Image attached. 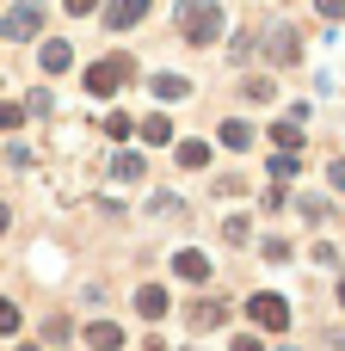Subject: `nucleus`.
I'll list each match as a JSON object with an SVG mask.
<instances>
[{
	"instance_id": "obj_15",
	"label": "nucleus",
	"mask_w": 345,
	"mask_h": 351,
	"mask_svg": "<svg viewBox=\"0 0 345 351\" xmlns=\"http://www.w3.org/2000/svg\"><path fill=\"white\" fill-rule=\"evenodd\" d=\"M173 160L185 173H198V167H210V142H173Z\"/></svg>"
},
{
	"instance_id": "obj_25",
	"label": "nucleus",
	"mask_w": 345,
	"mask_h": 351,
	"mask_svg": "<svg viewBox=\"0 0 345 351\" xmlns=\"http://www.w3.org/2000/svg\"><path fill=\"white\" fill-rule=\"evenodd\" d=\"M222 241H235V247H241V241H247V216H228V222H222Z\"/></svg>"
},
{
	"instance_id": "obj_5",
	"label": "nucleus",
	"mask_w": 345,
	"mask_h": 351,
	"mask_svg": "<svg viewBox=\"0 0 345 351\" xmlns=\"http://www.w3.org/2000/svg\"><path fill=\"white\" fill-rule=\"evenodd\" d=\"M265 56H272L278 68H290V62L302 56V37H296V25H272V37H265Z\"/></svg>"
},
{
	"instance_id": "obj_10",
	"label": "nucleus",
	"mask_w": 345,
	"mask_h": 351,
	"mask_svg": "<svg viewBox=\"0 0 345 351\" xmlns=\"http://www.w3.org/2000/svg\"><path fill=\"white\" fill-rule=\"evenodd\" d=\"M136 130H142V142H148V148H167V142H173V117H167V111H148Z\"/></svg>"
},
{
	"instance_id": "obj_30",
	"label": "nucleus",
	"mask_w": 345,
	"mask_h": 351,
	"mask_svg": "<svg viewBox=\"0 0 345 351\" xmlns=\"http://www.w3.org/2000/svg\"><path fill=\"white\" fill-rule=\"evenodd\" d=\"M327 179H333V191L345 197V160H333V167H327Z\"/></svg>"
},
{
	"instance_id": "obj_31",
	"label": "nucleus",
	"mask_w": 345,
	"mask_h": 351,
	"mask_svg": "<svg viewBox=\"0 0 345 351\" xmlns=\"http://www.w3.org/2000/svg\"><path fill=\"white\" fill-rule=\"evenodd\" d=\"M62 6H68V12H74V19H86V12H93V6H99V0H62Z\"/></svg>"
},
{
	"instance_id": "obj_2",
	"label": "nucleus",
	"mask_w": 345,
	"mask_h": 351,
	"mask_svg": "<svg viewBox=\"0 0 345 351\" xmlns=\"http://www.w3.org/2000/svg\"><path fill=\"white\" fill-rule=\"evenodd\" d=\"M130 74H136V62H130V56H105V62H93V68H86V93H93V99H111Z\"/></svg>"
},
{
	"instance_id": "obj_12",
	"label": "nucleus",
	"mask_w": 345,
	"mask_h": 351,
	"mask_svg": "<svg viewBox=\"0 0 345 351\" xmlns=\"http://www.w3.org/2000/svg\"><path fill=\"white\" fill-rule=\"evenodd\" d=\"M136 315H142V321H160V315H167V290H160V284H142V290H136Z\"/></svg>"
},
{
	"instance_id": "obj_18",
	"label": "nucleus",
	"mask_w": 345,
	"mask_h": 351,
	"mask_svg": "<svg viewBox=\"0 0 345 351\" xmlns=\"http://www.w3.org/2000/svg\"><path fill=\"white\" fill-rule=\"evenodd\" d=\"M296 173H302V154H290V148H278V154H272V179L284 185V179H296Z\"/></svg>"
},
{
	"instance_id": "obj_13",
	"label": "nucleus",
	"mask_w": 345,
	"mask_h": 351,
	"mask_svg": "<svg viewBox=\"0 0 345 351\" xmlns=\"http://www.w3.org/2000/svg\"><path fill=\"white\" fill-rule=\"evenodd\" d=\"M222 148L247 154V148H253V123H247V117H228V123H222Z\"/></svg>"
},
{
	"instance_id": "obj_21",
	"label": "nucleus",
	"mask_w": 345,
	"mask_h": 351,
	"mask_svg": "<svg viewBox=\"0 0 345 351\" xmlns=\"http://www.w3.org/2000/svg\"><path fill=\"white\" fill-rule=\"evenodd\" d=\"M296 210H302V216H309V222H327V216H333V204H327V197H302V204H296Z\"/></svg>"
},
{
	"instance_id": "obj_4",
	"label": "nucleus",
	"mask_w": 345,
	"mask_h": 351,
	"mask_svg": "<svg viewBox=\"0 0 345 351\" xmlns=\"http://www.w3.org/2000/svg\"><path fill=\"white\" fill-rule=\"evenodd\" d=\"M37 31H43V6H37V0H19V6L0 19V37H12V43H31Z\"/></svg>"
},
{
	"instance_id": "obj_27",
	"label": "nucleus",
	"mask_w": 345,
	"mask_h": 351,
	"mask_svg": "<svg viewBox=\"0 0 345 351\" xmlns=\"http://www.w3.org/2000/svg\"><path fill=\"white\" fill-rule=\"evenodd\" d=\"M265 259H272V265H284V259H290V241H278V234H272V241H265Z\"/></svg>"
},
{
	"instance_id": "obj_11",
	"label": "nucleus",
	"mask_w": 345,
	"mask_h": 351,
	"mask_svg": "<svg viewBox=\"0 0 345 351\" xmlns=\"http://www.w3.org/2000/svg\"><path fill=\"white\" fill-rule=\"evenodd\" d=\"M142 173H148V160H142V154H130V148H123V154H111V179H117V185H136Z\"/></svg>"
},
{
	"instance_id": "obj_28",
	"label": "nucleus",
	"mask_w": 345,
	"mask_h": 351,
	"mask_svg": "<svg viewBox=\"0 0 345 351\" xmlns=\"http://www.w3.org/2000/svg\"><path fill=\"white\" fill-rule=\"evenodd\" d=\"M315 12L321 19H345V0H315Z\"/></svg>"
},
{
	"instance_id": "obj_20",
	"label": "nucleus",
	"mask_w": 345,
	"mask_h": 351,
	"mask_svg": "<svg viewBox=\"0 0 345 351\" xmlns=\"http://www.w3.org/2000/svg\"><path fill=\"white\" fill-rule=\"evenodd\" d=\"M105 136H111V142H123V136H136V123H130L123 111H111V117H105Z\"/></svg>"
},
{
	"instance_id": "obj_16",
	"label": "nucleus",
	"mask_w": 345,
	"mask_h": 351,
	"mask_svg": "<svg viewBox=\"0 0 345 351\" xmlns=\"http://www.w3.org/2000/svg\"><path fill=\"white\" fill-rule=\"evenodd\" d=\"M86 346H93V351H117V346H123V333H117L111 321H93V327H86Z\"/></svg>"
},
{
	"instance_id": "obj_3",
	"label": "nucleus",
	"mask_w": 345,
	"mask_h": 351,
	"mask_svg": "<svg viewBox=\"0 0 345 351\" xmlns=\"http://www.w3.org/2000/svg\"><path fill=\"white\" fill-rule=\"evenodd\" d=\"M247 321H253L259 333H284V327H290V302H284L278 290H259V296H247Z\"/></svg>"
},
{
	"instance_id": "obj_7",
	"label": "nucleus",
	"mask_w": 345,
	"mask_h": 351,
	"mask_svg": "<svg viewBox=\"0 0 345 351\" xmlns=\"http://www.w3.org/2000/svg\"><path fill=\"white\" fill-rule=\"evenodd\" d=\"M148 6H154V0H111V6H105V25H111V31H130V25L148 19Z\"/></svg>"
},
{
	"instance_id": "obj_34",
	"label": "nucleus",
	"mask_w": 345,
	"mask_h": 351,
	"mask_svg": "<svg viewBox=\"0 0 345 351\" xmlns=\"http://www.w3.org/2000/svg\"><path fill=\"white\" fill-rule=\"evenodd\" d=\"M19 351H43V346H19Z\"/></svg>"
},
{
	"instance_id": "obj_33",
	"label": "nucleus",
	"mask_w": 345,
	"mask_h": 351,
	"mask_svg": "<svg viewBox=\"0 0 345 351\" xmlns=\"http://www.w3.org/2000/svg\"><path fill=\"white\" fill-rule=\"evenodd\" d=\"M340 308H345V278H340Z\"/></svg>"
},
{
	"instance_id": "obj_32",
	"label": "nucleus",
	"mask_w": 345,
	"mask_h": 351,
	"mask_svg": "<svg viewBox=\"0 0 345 351\" xmlns=\"http://www.w3.org/2000/svg\"><path fill=\"white\" fill-rule=\"evenodd\" d=\"M6 228H12V210H6V204H0V234H6Z\"/></svg>"
},
{
	"instance_id": "obj_17",
	"label": "nucleus",
	"mask_w": 345,
	"mask_h": 351,
	"mask_svg": "<svg viewBox=\"0 0 345 351\" xmlns=\"http://www.w3.org/2000/svg\"><path fill=\"white\" fill-rule=\"evenodd\" d=\"M148 86H154V99H185V93H191V80H185V74H154Z\"/></svg>"
},
{
	"instance_id": "obj_26",
	"label": "nucleus",
	"mask_w": 345,
	"mask_h": 351,
	"mask_svg": "<svg viewBox=\"0 0 345 351\" xmlns=\"http://www.w3.org/2000/svg\"><path fill=\"white\" fill-rule=\"evenodd\" d=\"M19 123H25V105H0V136L19 130Z\"/></svg>"
},
{
	"instance_id": "obj_9",
	"label": "nucleus",
	"mask_w": 345,
	"mask_h": 351,
	"mask_svg": "<svg viewBox=\"0 0 345 351\" xmlns=\"http://www.w3.org/2000/svg\"><path fill=\"white\" fill-rule=\"evenodd\" d=\"M173 271H179L185 284H210V259H204L198 247H185V253H173Z\"/></svg>"
},
{
	"instance_id": "obj_24",
	"label": "nucleus",
	"mask_w": 345,
	"mask_h": 351,
	"mask_svg": "<svg viewBox=\"0 0 345 351\" xmlns=\"http://www.w3.org/2000/svg\"><path fill=\"white\" fill-rule=\"evenodd\" d=\"M25 111H31V117H49V111H56V99H49V93H31V99H25Z\"/></svg>"
},
{
	"instance_id": "obj_22",
	"label": "nucleus",
	"mask_w": 345,
	"mask_h": 351,
	"mask_svg": "<svg viewBox=\"0 0 345 351\" xmlns=\"http://www.w3.org/2000/svg\"><path fill=\"white\" fill-rule=\"evenodd\" d=\"M12 333H19V302L0 296V339H12Z\"/></svg>"
},
{
	"instance_id": "obj_6",
	"label": "nucleus",
	"mask_w": 345,
	"mask_h": 351,
	"mask_svg": "<svg viewBox=\"0 0 345 351\" xmlns=\"http://www.w3.org/2000/svg\"><path fill=\"white\" fill-rule=\"evenodd\" d=\"M185 321H191V333H216V327L228 321V302L204 296V302H191V308H185Z\"/></svg>"
},
{
	"instance_id": "obj_1",
	"label": "nucleus",
	"mask_w": 345,
	"mask_h": 351,
	"mask_svg": "<svg viewBox=\"0 0 345 351\" xmlns=\"http://www.w3.org/2000/svg\"><path fill=\"white\" fill-rule=\"evenodd\" d=\"M216 31H222V6L216 0H185L179 6V37L185 43H216Z\"/></svg>"
},
{
	"instance_id": "obj_23",
	"label": "nucleus",
	"mask_w": 345,
	"mask_h": 351,
	"mask_svg": "<svg viewBox=\"0 0 345 351\" xmlns=\"http://www.w3.org/2000/svg\"><path fill=\"white\" fill-rule=\"evenodd\" d=\"M68 333H74L68 315H49V321H43V339H68Z\"/></svg>"
},
{
	"instance_id": "obj_14",
	"label": "nucleus",
	"mask_w": 345,
	"mask_h": 351,
	"mask_svg": "<svg viewBox=\"0 0 345 351\" xmlns=\"http://www.w3.org/2000/svg\"><path fill=\"white\" fill-rule=\"evenodd\" d=\"M272 142L290 148V154H302V117H278V123H272Z\"/></svg>"
},
{
	"instance_id": "obj_19",
	"label": "nucleus",
	"mask_w": 345,
	"mask_h": 351,
	"mask_svg": "<svg viewBox=\"0 0 345 351\" xmlns=\"http://www.w3.org/2000/svg\"><path fill=\"white\" fill-rule=\"evenodd\" d=\"M241 93H247V99H253V105H265V99H272V93H278V86H272V80H265V74H253V80H247V86H241Z\"/></svg>"
},
{
	"instance_id": "obj_29",
	"label": "nucleus",
	"mask_w": 345,
	"mask_h": 351,
	"mask_svg": "<svg viewBox=\"0 0 345 351\" xmlns=\"http://www.w3.org/2000/svg\"><path fill=\"white\" fill-rule=\"evenodd\" d=\"M228 351H265V346H259L253 333H235V346H228Z\"/></svg>"
},
{
	"instance_id": "obj_8",
	"label": "nucleus",
	"mask_w": 345,
	"mask_h": 351,
	"mask_svg": "<svg viewBox=\"0 0 345 351\" xmlns=\"http://www.w3.org/2000/svg\"><path fill=\"white\" fill-rule=\"evenodd\" d=\"M68 62H74V49H68L62 37H49V43H37V68H43V74H68Z\"/></svg>"
}]
</instances>
